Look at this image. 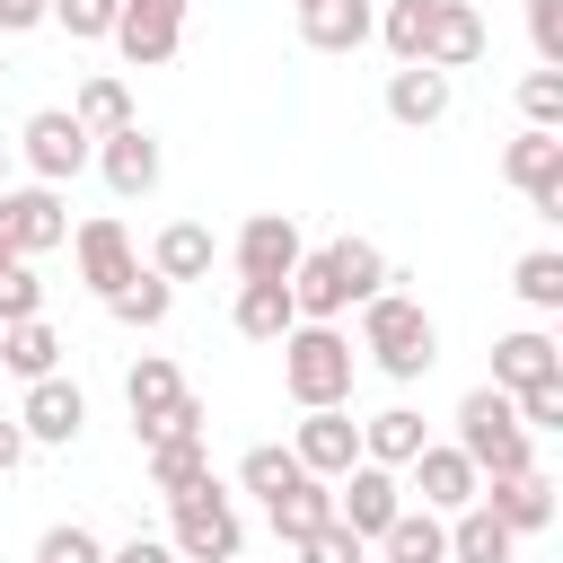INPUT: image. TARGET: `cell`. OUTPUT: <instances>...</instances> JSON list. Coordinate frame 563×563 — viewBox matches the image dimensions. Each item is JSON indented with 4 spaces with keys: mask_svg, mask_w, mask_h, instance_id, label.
Instances as JSON below:
<instances>
[{
    "mask_svg": "<svg viewBox=\"0 0 563 563\" xmlns=\"http://www.w3.org/2000/svg\"><path fill=\"white\" fill-rule=\"evenodd\" d=\"M123 405H132L141 449H158V440H202V422H211V405H202V396L176 378V361H167V352H141V361H132Z\"/></svg>",
    "mask_w": 563,
    "mask_h": 563,
    "instance_id": "1",
    "label": "cell"
},
{
    "mask_svg": "<svg viewBox=\"0 0 563 563\" xmlns=\"http://www.w3.org/2000/svg\"><path fill=\"white\" fill-rule=\"evenodd\" d=\"M352 334L343 325H290L282 334V387H290V405L299 413H325V405H343L352 396Z\"/></svg>",
    "mask_w": 563,
    "mask_h": 563,
    "instance_id": "2",
    "label": "cell"
},
{
    "mask_svg": "<svg viewBox=\"0 0 563 563\" xmlns=\"http://www.w3.org/2000/svg\"><path fill=\"white\" fill-rule=\"evenodd\" d=\"M361 352L387 369V378H422L431 361H440V334H431V317H422V299L413 290H378L369 308H361Z\"/></svg>",
    "mask_w": 563,
    "mask_h": 563,
    "instance_id": "3",
    "label": "cell"
},
{
    "mask_svg": "<svg viewBox=\"0 0 563 563\" xmlns=\"http://www.w3.org/2000/svg\"><path fill=\"white\" fill-rule=\"evenodd\" d=\"M457 449H466V466H475L484 484L537 466V457H528V422H519V405H510L501 387H466V396H457Z\"/></svg>",
    "mask_w": 563,
    "mask_h": 563,
    "instance_id": "4",
    "label": "cell"
},
{
    "mask_svg": "<svg viewBox=\"0 0 563 563\" xmlns=\"http://www.w3.org/2000/svg\"><path fill=\"white\" fill-rule=\"evenodd\" d=\"M167 545L185 554V563H238L246 554V528H238V501L202 475L194 493H176L167 501Z\"/></svg>",
    "mask_w": 563,
    "mask_h": 563,
    "instance_id": "5",
    "label": "cell"
},
{
    "mask_svg": "<svg viewBox=\"0 0 563 563\" xmlns=\"http://www.w3.org/2000/svg\"><path fill=\"white\" fill-rule=\"evenodd\" d=\"M26 167H35V185H62V176H79L88 158H97V141L79 132V114L70 106H44V114H26Z\"/></svg>",
    "mask_w": 563,
    "mask_h": 563,
    "instance_id": "6",
    "label": "cell"
},
{
    "mask_svg": "<svg viewBox=\"0 0 563 563\" xmlns=\"http://www.w3.org/2000/svg\"><path fill=\"white\" fill-rule=\"evenodd\" d=\"M79 282L97 290V299H114V290H132L141 282V255H132V229L114 220V211H97V220H79Z\"/></svg>",
    "mask_w": 563,
    "mask_h": 563,
    "instance_id": "7",
    "label": "cell"
},
{
    "mask_svg": "<svg viewBox=\"0 0 563 563\" xmlns=\"http://www.w3.org/2000/svg\"><path fill=\"white\" fill-rule=\"evenodd\" d=\"M0 220H9V238H18V255L35 264V255H53V246H70V211H62V185H0Z\"/></svg>",
    "mask_w": 563,
    "mask_h": 563,
    "instance_id": "8",
    "label": "cell"
},
{
    "mask_svg": "<svg viewBox=\"0 0 563 563\" xmlns=\"http://www.w3.org/2000/svg\"><path fill=\"white\" fill-rule=\"evenodd\" d=\"M229 255H238V282H290L308 246H299V220H290V211H255Z\"/></svg>",
    "mask_w": 563,
    "mask_h": 563,
    "instance_id": "9",
    "label": "cell"
},
{
    "mask_svg": "<svg viewBox=\"0 0 563 563\" xmlns=\"http://www.w3.org/2000/svg\"><path fill=\"white\" fill-rule=\"evenodd\" d=\"M114 44H123V62H132V70L176 62V44H185V0H123Z\"/></svg>",
    "mask_w": 563,
    "mask_h": 563,
    "instance_id": "10",
    "label": "cell"
},
{
    "mask_svg": "<svg viewBox=\"0 0 563 563\" xmlns=\"http://www.w3.org/2000/svg\"><path fill=\"white\" fill-rule=\"evenodd\" d=\"M405 475H413V510H440V519H457V510L484 493V475L466 466V449H457V440H449V449L431 440V449H422Z\"/></svg>",
    "mask_w": 563,
    "mask_h": 563,
    "instance_id": "11",
    "label": "cell"
},
{
    "mask_svg": "<svg viewBox=\"0 0 563 563\" xmlns=\"http://www.w3.org/2000/svg\"><path fill=\"white\" fill-rule=\"evenodd\" d=\"M405 510V484H396V466H352L343 484H334V519L352 528V537H387V519Z\"/></svg>",
    "mask_w": 563,
    "mask_h": 563,
    "instance_id": "12",
    "label": "cell"
},
{
    "mask_svg": "<svg viewBox=\"0 0 563 563\" xmlns=\"http://www.w3.org/2000/svg\"><path fill=\"white\" fill-rule=\"evenodd\" d=\"M290 457H299L308 475H325V484H343V475L361 466V422H352L343 405H325V413H308V422H299V440H290Z\"/></svg>",
    "mask_w": 563,
    "mask_h": 563,
    "instance_id": "13",
    "label": "cell"
},
{
    "mask_svg": "<svg viewBox=\"0 0 563 563\" xmlns=\"http://www.w3.org/2000/svg\"><path fill=\"white\" fill-rule=\"evenodd\" d=\"M79 422H88V396H79L70 378H35V387H26V405H18V431H26V440H44V449H70V440H79Z\"/></svg>",
    "mask_w": 563,
    "mask_h": 563,
    "instance_id": "14",
    "label": "cell"
},
{
    "mask_svg": "<svg viewBox=\"0 0 563 563\" xmlns=\"http://www.w3.org/2000/svg\"><path fill=\"white\" fill-rule=\"evenodd\" d=\"M554 493H563V484H545V475L528 466V475H493L475 501H484V510H493L510 537H528V528H545V519H554Z\"/></svg>",
    "mask_w": 563,
    "mask_h": 563,
    "instance_id": "15",
    "label": "cell"
},
{
    "mask_svg": "<svg viewBox=\"0 0 563 563\" xmlns=\"http://www.w3.org/2000/svg\"><path fill=\"white\" fill-rule=\"evenodd\" d=\"M299 35H308V53H361L378 35V9L369 0H308L299 9Z\"/></svg>",
    "mask_w": 563,
    "mask_h": 563,
    "instance_id": "16",
    "label": "cell"
},
{
    "mask_svg": "<svg viewBox=\"0 0 563 563\" xmlns=\"http://www.w3.org/2000/svg\"><path fill=\"white\" fill-rule=\"evenodd\" d=\"M97 167H106V185H114L123 202H141V194L158 185V141H150L141 123H132V132H106V141H97Z\"/></svg>",
    "mask_w": 563,
    "mask_h": 563,
    "instance_id": "17",
    "label": "cell"
},
{
    "mask_svg": "<svg viewBox=\"0 0 563 563\" xmlns=\"http://www.w3.org/2000/svg\"><path fill=\"white\" fill-rule=\"evenodd\" d=\"M387 114H396L405 132L440 123V114H449V70H431V62H405V70L387 79Z\"/></svg>",
    "mask_w": 563,
    "mask_h": 563,
    "instance_id": "18",
    "label": "cell"
},
{
    "mask_svg": "<svg viewBox=\"0 0 563 563\" xmlns=\"http://www.w3.org/2000/svg\"><path fill=\"white\" fill-rule=\"evenodd\" d=\"M238 334L246 343H282L290 325H299V299H290V282H238Z\"/></svg>",
    "mask_w": 563,
    "mask_h": 563,
    "instance_id": "19",
    "label": "cell"
},
{
    "mask_svg": "<svg viewBox=\"0 0 563 563\" xmlns=\"http://www.w3.org/2000/svg\"><path fill=\"white\" fill-rule=\"evenodd\" d=\"M545 369H563V352H554V334H537V325H519V334H501V343H493V387H501V396H519V387H537Z\"/></svg>",
    "mask_w": 563,
    "mask_h": 563,
    "instance_id": "20",
    "label": "cell"
},
{
    "mask_svg": "<svg viewBox=\"0 0 563 563\" xmlns=\"http://www.w3.org/2000/svg\"><path fill=\"white\" fill-rule=\"evenodd\" d=\"M422 449H431V440H422V413H413V405H387V413L361 422V457H369V466H396V475H405Z\"/></svg>",
    "mask_w": 563,
    "mask_h": 563,
    "instance_id": "21",
    "label": "cell"
},
{
    "mask_svg": "<svg viewBox=\"0 0 563 563\" xmlns=\"http://www.w3.org/2000/svg\"><path fill=\"white\" fill-rule=\"evenodd\" d=\"M431 70H466V62H484V18H475V0H440V18H431V53H422Z\"/></svg>",
    "mask_w": 563,
    "mask_h": 563,
    "instance_id": "22",
    "label": "cell"
},
{
    "mask_svg": "<svg viewBox=\"0 0 563 563\" xmlns=\"http://www.w3.org/2000/svg\"><path fill=\"white\" fill-rule=\"evenodd\" d=\"M211 255H220V246H211V229H202V220H167V229H158V246H150V273H158V282H202V273H211Z\"/></svg>",
    "mask_w": 563,
    "mask_h": 563,
    "instance_id": "23",
    "label": "cell"
},
{
    "mask_svg": "<svg viewBox=\"0 0 563 563\" xmlns=\"http://www.w3.org/2000/svg\"><path fill=\"white\" fill-rule=\"evenodd\" d=\"M264 510H273V537L299 545V537H317V528L334 519V484H325V475H299V484H290L282 501H264Z\"/></svg>",
    "mask_w": 563,
    "mask_h": 563,
    "instance_id": "24",
    "label": "cell"
},
{
    "mask_svg": "<svg viewBox=\"0 0 563 563\" xmlns=\"http://www.w3.org/2000/svg\"><path fill=\"white\" fill-rule=\"evenodd\" d=\"M387 563H449V519L440 510H396L387 537H378Z\"/></svg>",
    "mask_w": 563,
    "mask_h": 563,
    "instance_id": "25",
    "label": "cell"
},
{
    "mask_svg": "<svg viewBox=\"0 0 563 563\" xmlns=\"http://www.w3.org/2000/svg\"><path fill=\"white\" fill-rule=\"evenodd\" d=\"M325 264H334V282H343V299H352V308H369V299L396 282V273H387V255H378L369 238H334V246H325Z\"/></svg>",
    "mask_w": 563,
    "mask_h": 563,
    "instance_id": "26",
    "label": "cell"
},
{
    "mask_svg": "<svg viewBox=\"0 0 563 563\" xmlns=\"http://www.w3.org/2000/svg\"><path fill=\"white\" fill-rule=\"evenodd\" d=\"M510 545H519V537H510L484 501H466V510L449 519V563H510Z\"/></svg>",
    "mask_w": 563,
    "mask_h": 563,
    "instance_id": "27",
    "label": "cell"
},
{
    "mask_svg": "<svg viewBox=\"0 0 563 563\" xmlns=\"http://www.w3.org/2000/svg\"><path fill=\"white\" fill-rule=\"evenodd\" d=\"M53 361H62V334H53L44 317H26V325H0V369H18V378L35 387V378H53Z\"/></svg>",
    "mask_w": 563,
    "mask_h": 563,
    "instance_id": "28",
    "label": "cell"
},
{
    "mask_svg": "<svg viewBox=\"0 0 563 563\" xmlns=\"http://www.w3.org/2000/svg\"><path fill=\"white\" fill-rule=\"evenodd\" d=\"M431 18H440V0H387L378 9V44L396 53V70L431 53Z\"/></svg>",
    "mask_w": 563,
    "mask_h": 563,
    "instance_id": "29",
    "label": "cell"
},
{
    "mask_svg": "<svg viewBox=\"0 0 563 563\" xmlns=\"http://www.w3.org/2000/svg\"><path fill=\"white\" fill-rule=\"evenodd\" d=\"M70 114H79V132H88V141H106V132H132V123H141L123 79H88V88L70 97Z\"/></svg>",
    "mask_w": 563,
    "mask_h": 563,
    "instance_id": "30",
    "label": "cell"
},
{
    "mask_svg": "<svg viewBox=\"0 0 563 563\" xmlns=\"http://www.w3.org/2000/svg\"><path fill=\"white\" fill-rule=\"evenodd\" d=\"M510 290H519L537 317H563V255H554V246H528V255L510 264Z\"/></svg>",
    "mask_w": 563,
    "mask_h": 563,
    "instance_id": "31",
    "label": "cell"
},
{
    "mask_svg": "<svg viewBox=\"0 0 563 563\" xmlns=\"http://www.w3.org/2000/svg\"><path fill=\"white\" fill-rule=\"evenodd\" d=\"M202 475H211L202 440H158V449H150V493H167V501H176V493H194Z\"/></svg>",
    "mask_w": 563,
    "mask_h": 563,
    "instance_id": "32",
    "label": "cell"
},
{
    "mask_svg": "<svg viewBox=\"0 0 563 563\" xmlns=\"http://www.w3.org/2000/svg\"><path fill=\"white\" fill-rule=\"evenodd\" d=\"M554 158H563V141H554V132H537V123H528V132H519V141H510V150H501V185H510V194H528V185H537V176H545V167H554Z\"/></svg>",
    "mask_w": 563,
    "mask_h": 563,
    "instance_id": "33",
    "label": "cell"
},
{
    "mask_svg": "<svg viewBox=\"0 0 563 563\" xmlns=\"http://www.w3.org/2000/svg\"><path fill=\"white\" fill-rule=\"evenodd\" d=\"M299 475H308V466H299L290 449H246V457H238V484H246V493H264V501H282Z\"/></svg>",
    "mask_w": 563,
    "mask_h": 563,
    "instance_id": "34",
    "label": "cell"
},
{
    "mask_svg": "<svg viewBox=\"0 0 563 563\" xmlns=\"http://www.w3.org/2000/svg\"><path fill=\"white\" fill-rule=\"evenodd\" d=\"M106 308H114L123 325H167V308H176V282H158V273H141V282H132V290H114Z\"/></svg>",
    "mask_w": 563,
    "mask_h": 563,
    "instance_id": "35",
    "label": "cell"
},
{
    "mask_svg": "<svg viewBox=\"0 0 563 563\" xmlns=\"http://www.w3.org/2000/svg\"><path fill=\"white\" fill-rule=\"evenodd\" d=\"M114 18H123V0H53V26H62L70 44H97V35H114Z\"/></svg>",
    "mask_w": 563,
    "mask_h": 563,
    "instance_id": "36",
    "label": "cell"
},
{
    "mask_svg": "<svg viewBox=\"0 0 563 563\" xmlns=\"http://www.w3.org/2000/svg\"><path fill=\"white\" fill-rule=\"evenodd\" d=\"M35 563H106V545H97V528L62 519V528H44V537H35Z\"/></svg>",
    "mask_w": 563,
    "mask_h": 563,
    "instance_id": "37",
    "label": "cell"
},
{
    "mask_svg": "<svg viewBox=\"0 0 563 563\" xmlns=\"http://www.w3.org/2000/svg\"><path fill=\"white\" fill-rule=\"evenodd\" d=\"M519 114H528L537 132H554V123H563V70H528V79H519Z\"/></svg>",
    "mask_w": 563,
    "mask_h": 563,
    "instance_id": "38",
    "label": "cell"
},
{
    "mask_svg": "<svg viewBox=\"0 0 563 563\" xmlns=\"http://www.w3.org/2000/svg\"><path fill=\"white\" fill-rule=\"evenodd\" d=\"M26 317H44V282H35V264H9L0 273V325H26Z\"/></svg>",
    "mask_w": 563,
    "mask_h": 563,
    "instance_id": "39",
    "label": "cell"
},
{
    "mask_svg": "<svg viewBox=\"0 0 563 563\" xmlns=\"http://www.w3.org/2000/svg\"><path fill=\"white\" fill-rule=\"evenodd\" d=\"M510 405H519V422H528V431H563V369H545V378H537V387H519Z\"/></svg>",
    "mask_w": 563,
    "mask_h": 563,
    "instance_id": "40",
    "label": "cell"
},
{
    "mask_svg": "<svg viewBox=\"0 0 563 563\" xmlns=\"http://www.w3.org/2000/svg\"><path fill=\"white\" fill-rule=\"evenodd\" d=\"M361 545H369V537H352L343 519H325V528H317V537H299L290 554H299V563H361Z\"/></svg>",
    "mask_w": 563,
    "mask_h": 563,
    "instance_id": "41",
    "label": "cell"
},
{
    "mask_svg": "<svg viewBox=\"0 0 563 563\" xmlns=\"http://www.w3.org/2000/svg\"><path fill=\"white\" fill-rule=\"evenodd\" d=\"M528 44H537V70H563V0H528Z\"/></svg>",
    "mask_w": 563,
    "mask_h": 563,
    "instance_id": "42",
    "label": "cell"
},
{
    "mask_svg": "<svg viewBox=\"0 0 563 563\" xmlns=\"http://www.w3.org/2000/svg\"><path fill=\"white\" fill-rule=\"evenodd\" d=\"M528 211H537V220H563V158H554V167L528 185Z\"/></svg>",
    "mask_w": 563,
    "mask_h": 563,
    "instance_id": "43",
    "label": "cell"
},
{
    "mask_svg": "<svg viewBox=\"0 0 563 563\" xmlns=\"http://www.w3.org/2000/svg\"><path fill=\"white\" fill-rule=\"evenodd\" d=\"M44 18H53V0H0V35H26Z\"/></svg>",
    "mask_w": 563,
    "mask_h": 563,
    "instance_id": "44",
    "label": "cell"
},
{
    "mask_svg": "<svg viewBox=\"0 0 563 563\" xmlns=\"http://www.w3.org/2000/svg\"><path fill=\"white\" fill-rule=\"evenodd\" d=\"M106 563H185V554H176L167 537H132V545H114Z\"/></svg>",
    "mask_w": 563,
    "mask_h": 563,
    "instance_id": "45",
    "label": "cell"
},
{
    "mask_svg": "<svg viewBox=\"0 0 563 563\" xmlns=\"http://www.w3.org/2000/svg\"><path fill=\"white\" fill-rule=\"evenodd\" d=\"M18 457H26V431H18V413H0V475H18Z\"/></svg>",
    "mask_w": 563,
    "mask_h": 563,
    "instance_id": "46",
    "label": "cell"
},
{
    "mask_svg": "<svg viewBox=\"0 0 563 563\" xmlns=\"http://www.w3.org/2000/svg\"><path fill=\"white\" fill-rule=\"evenodd\" d=\"M9 264H26V255H18V238H9V220H0V273H9Z\"/></svg>",
    "mask_w": 563,
    "mask_h": 563,
    "instance_id": "47",
    "label": "cell"
},
{
    "mask_svg": "<svg viewBox=\"0 0 563 563\" xmlns=\"http://www.w3.org/2000/svg\"><path fill=\"white\" fill-rule=\"evenodd\" d=\"M554 352H563V317H554Z\"/></svg>",
    "mask_w": 563,
    "mask_h": 563,
    "instance_id": "48",
    "label": "cell"
},
{
    "mask_svg": "<svg viewBox=\"0 0 563 563\" xmlns=\"http://www.w3.org/2000/svg\"><path fill=\"white\" fill-rule=\"evenodd\" d=\"M0 176H9V150H0Z\"/></svg>",
    "mask_w": 563,
    "mask_h": 563,
    "instance_id": "49",
    "label": "cell"
},
{
    "mask_svg": "<svg viewBox=\"0 0 563 563\" xmlns=\"http://www.w3.org/2000/svg\"><path fill=\"white\" fill-rule=\"evenodd\" d=\"M0 79H9V62H0Z\"/></svg>",
    "mask_w": 563,
    "mask_h": 563,
    "instance_id": "50",
    "label": "cell"
},
{
    "mask_svg": "<svg viewBox=\"0 0 563 563\" xmlns=\"http://www.w3.org/2000/svg\"><path fill=\"white\" fill-rule=\"evenodd\" d=\"M299 9H308V0H299Z\"/></svg>",
    "mask_w": 563,
    "mask_h": 563,
    "instance_id": "51",
    "label": "cell"
}]
</instances>
